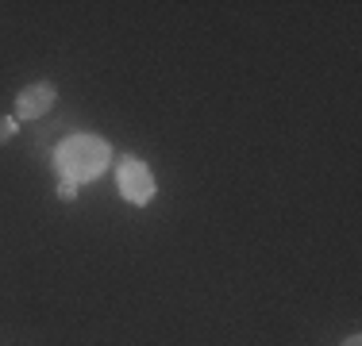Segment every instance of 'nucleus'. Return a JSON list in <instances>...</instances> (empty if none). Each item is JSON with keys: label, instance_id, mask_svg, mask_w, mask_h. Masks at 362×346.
Masks as SVG:
<instances>
[{"label": "nucleus", "instance_id": "1", "mask_svg": "<svg viewBox=\"0 0 362 346\" xmlns=\"http://www.w3.org/2000/svg\"><path fill=\"white\" fill-rule=\"evenodd\" d=\"M108 162H112V150H108L105 138H97V135H74L54 150V169L66 181H74V185L77 181L100 177L108 169Z\"/></svg>", "mask_w": 362, "mask_h": 346}, {"label": "nucleus", "instance_id": "2", "mask_svg": "<svg viewBox=\"0 0 362 346\" xmlns=\"http://www.w3.org/2000/svg\"><path fill=\"white\" fill-rule=\"evenodd\" d=\"M116 185H119V196H124L127 204H135V208H146L154 201V173L146 169V162H139L135 154H124V162H119V169H116Z\"/></svg>", "mask_w": 362, "mask_h": 346}, {"label": "nucleus", "instance_id": "3", "mask_svg": "<svg viewBox=\"0 0 362 346\" xmlns=\"http://www.w3.org/2000/svg\"><path fill=\"white\" fill-rule=\"evenodd\" d=\"M54 100H58V85L54 81L28 85V89H20V97H16V119H39V116H47V112L54 108Z\"/></svg>", "mask_w": 362, "mask_h": 346}, {"label": "nucleus", "instance_id": "4", "mask_svg": "<svg viewBox=\"0 0 362 346\" xmlns=\"http://www.w3.org/2000/svg\"><path fill=\"white\" fill-rule=\"evenodd\" d=\"M12 135H16V119L12 116H0V143H8Z\"/></svg>", "mask_w": 362, "mask_h": 346}, {"label": "nucleus", "instance_id": "5", "mask_svg": "<svg viewBox=\"0 0 362 346\" xmlns=\"http://www.w3.org/2000/svg\"><path fill=\"white\" fill-rule=\"evenodd\" d=\"M58 196H62V201H74V196H77V185H74V181H58Z\"/></svg>", "mask_w": 362, "mask_h": 346}, {"label": "nucleus", "instance_id": "6", "mask_svg": "<svg viewBox=\"0 0 362 346\" xmlns=\"http://www.w3.org/2000/svg\"><path fill=\"white\" fill-rule=\"evenodd\" d=\"M343 346H362V339H358V335H347V342H343Z\"/></svg>", "mask_w": 362, "mask_h": 346}]
</instances>
